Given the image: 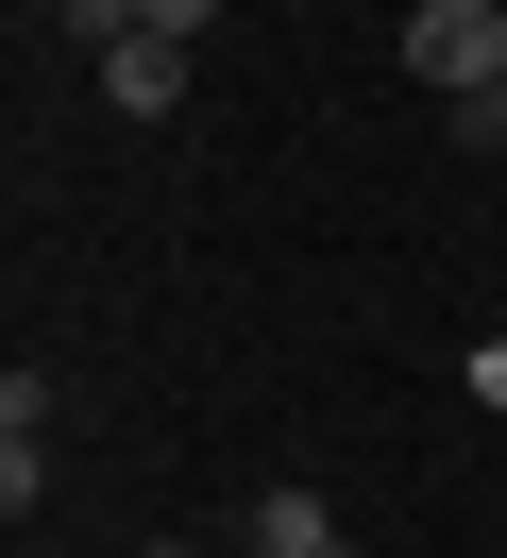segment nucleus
<instances>
[{
	"label": "nucleus",
	"mask_w": 507,
	"mask_h": 558,
	"mask_svg": "<svg viewBox=\"0 0 507 558\" xmlns=\"http://www.w3.org/2000/svg\"><path fill=\"white\" fill-rule=\"evenodd\" d=\"M406 85H439V102H507V0H423L406 17Z\"/></svg>",
	"instance_id": "f257e3e1"
},
{
	"label": "nucleus",
	"mask_w": 507,
	"mask_h": 558,
	"mask_svg": "<svg viewBox=\"0 0 507 558\" xmlns=\"http://www.w3.org/2000/svg\"><path fill=\"white\" fill-rule=\"evenodd\" d=\"M101 102L119 119H186V35H119L101 51Z\"/></svg>",
	"instance_id": "f03ea898"
},
{
	"label": "nucleus",
	"mask_w": 507,
	"mask_h": 558,
	"mask_svg": "<svg viewBox=\"0 0 507 558\" xmlns=\"http://www.w3.org/2000/svg\"><path fill=\"white\" fill-rule=\"evenodd\" d=\"M34 490H51V389L17 373V389H0V508L34 524Z\"/></svg>",
	"instance_id": "7ed1b4c3"
},
{
	"label": "nucleus",
	"mask_w": 507,
	"mask_h": 558,
	"mask_svg": "<svg viewBox=\"0 0 507 558\" xmlns=\"http://www.w3.org/2000/svg\"><path fill=\"white\" fill-rule=\"evenodd\" d=\"M322 542H338V508H322L304 474H288V490H254V558H322Z\"/></svg>",
	"instance_id": "20e7f679"
},
{
	"label": "nucleus",
	"mask_w": 507,
	"mask_h": 558,
	"mask_svg": "<svg viewBox=\"0 0 507 558\" xmlns=\"http://www.w3.org/2000/svg\"><path fill=\"white\" fill-rule=\"evenodd\" d=\"M51 35H85V51H119V35H153L135 0H51Z\"/></svg>",
	"instance_id": "39448f33"
},
{
	"label": "nucleus",
	"mask_w": 507,
	"mask_h": 558,
	"mask_svg": "<svg viewBox=\"0 0 507 558\" xmlns=\"http://www.w3.org/2000/svg\"><path fill=\"white\" fill-rule=\"evenodd\" d=\"M473 407H491V423H507V339H473Z\"/></svg>",
	"instance_id": "423d86ee"
},
{
	"label": "nucleus",
	"mask_w": 507,
	"mask_h": 558,
	"mask_svg": "<svg viewBox=\"0 0 507 558\" xmlns=\"http://www.w3.org/2000/svg\"><path fill=\"white\" fill-rule=\"evenodd\" d=\"M135 17H153V35H203V17H220V0H135Z\"/></svg>",
	"instance_id": "0eeeda50"
},
{
	"label": "nucleus",
	"mask_w": 507,
	"mask_h": 558,
	"mask_svg": "<svg viewBox=\"0 0 507 558\" xmlns=\"http://www.w3.org/2000/svg\"><path fill=\"white\" fill-rule=\"evenodd\" d=\"M153 558H186V542H153Z\"/></svg>",
	"instance_id": "6e6552de"
}]
</instances>
